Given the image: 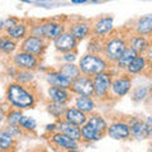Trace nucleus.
<instances>
[{"label": "nucleus", "instance_id": "f704fd0d", "mask_svg": "<svg viewBox=\"0 0 152 152\" xmlns=\"http://www.w3.org/2000/svg\"><path fill=\"white\" fill-rule=\"evenodd\" d=\"M147 94H148V88L138 86L137 89H134V91H133V100L134 102H142L143 99H146Z\"/></svg>", "mask_w": 152, "mask_h": 152}, {"label": "nucleus", "instance_id": "c85d7f7f", "mask_svg": "<svg viewBox=\"0 0 152 152\" xmlns=\"http://www.w3.org/2000/svg\"><path fill=\"white\" fill-rule=\"evenodd\" d=\"M15 140L7 131H0V151H9L15 147Z\"/></svg>", "mask_w": 152, "mask_h": 152}, {"label": "nucleus", "instance_id": "f8f14e48", "mask_svg": "<svg viewBox=\"0 0 152 152\" xmlns=\"http://www.w3.org/2000/svg\"><path fill=\"white\" fill-rule=\"evenodd\" d=\"M51 142L53 145H56L57 147L66 151H77L79 150V142L72 140L71 137L64 134L58 131L53 132L51 134Z\"/></svg>", "mask_w": 152, "mask_h": 152}, {"label": "nucleus", "instance_id": "412c9836", "mask_svg": "<svg viewBox=\"0 0 152 152\" xmlns=\"http://www.w3.org/2000/svg\"><path fill=\"white\" fill-rule=\"evenodd\" d=\"M134 32L140 36H150L152 33V14H147L137 19L134 24Z\"/></svg>", "mask_w": 152, "mask_h": 152}, {"label": "nucleus", "instance_id": "20e7f679", "mask_svg": "<svg viewBox=\"0 0 152 152\" xmlns=\"http://www.w3.org/2000/svg\"><path fill=\"white\" fill-rule=\"evenodd\" d=\"M128 46L127 41L122 37H110L103 45V55L110 62H115L118 57Z\"/></svg>", "mask_w": 152, "mask_h": 152}, {"label": "nucleus", "instance_id": "a18cd8bd", "mask_svg": "<svg viewBox=\"0 0 152 152\" xmlns=\"http://www.w3.org/2000/svg\"><path fill=\"white\" fill-rule=\"evenodd\" d=\"M151 151H152V146H151Z\"/></svg>", "mask_w": 152, "mask_h": 152}, {"label": "nucleus", "instance_id": "423d86ee", "mask_svg": "<svg viewBox=\"0 0 152 152\" xmlns=\"http://www.w3.org/2000/svg\"><path fill=\"white\" fill-rule=\"evenodd\" d=\"M71 93L75 95H85V96H94V85L91 76L80 75L79 77L72 80L70 86Z\"/></svg>", "mask_w": 152, "mask_h": 152}, {"label": "nucleus", "instance_id": "f3484780", "mask_svg": "<svg viewBox=\"0 0 152 152\" xmlns=\"http://www.w3.org/2000/svg\"><path fill=\"white\" fill-rule=\"evenodd\" d=\"M64 119L70 122V123H72V124L81 127L88 121V114L81 112L77 108L71 107V108H66L65 114H64Z\"/></svg>", "mask_w": 152, "mask_h": 152}, {"label": "nucleus", "instance_id": "ddd939ff", "mask_svg": "<svg viewBox=\"0 0 152 152\" xmlns=\"http://www.w3.org/2000/svg\"><path fill=\"white\" fill-rule=\"evenodd\" d=\"M114 29V18L113 17H103L99 18L94 23L93 27V34L94 37H105Z\"/></svg>", "mask_w": 152, "mask_h": 152}, {"label": "nucleus", "instance_id": "72a5a7b5", "mask_svg": "<svg viewBox=\"0 0 152 152\" xmlns=\"http://www.w3.org/2000/svg\"><path fill=\"white\" fill-rule=\"evenodd\" d=\"M23 115V113L20 109H17V108H13L10 112H8L5 114V121L8 124H19V121Z\"/></svg>", "mask_w": 152, "mask_h": 152}, {"label": "nucleus", "instance_id": "a878e982", "mask_svg": "<svg viewBox=\"0 0 152 152\" xmlns=\"http://www.w3.org/2000/svg\"><path fill=\"white\" fill-rule=\"evenodd\" d=\"M136 56H137L136 52L133 51L129 46H127L126 48H124V51L122 52L121 56L118 57V60H117L114 64L117 65V67L119 69V70H126V67L128 66V64H129Z\"/></svg>", "mask_w": 152, "mask_h": 152}, {"label": "nucleus", "instance_id": "7c9ffc66", "mask_svg": "<svg viewBox=\"0 0 152 152\" xmlns=\"http://www.w3.org/2000/svg\"><path fill=\"white\" fill-rule=\"evenodd\" d=\"M66 110V104H61V103H56V102H52L47 104V112L53 118L56 119H62L64 118V114Z\"/></svg>", "mask_w": 152, "mask_h": 152}, {"label": "nucleus", "instance_id": "cd10ccee", "mask_svg": "<svg viewBox=\"0 0 152 152\" xmlns=\"http://www.w3.org/2000/svg\"><path fill=\"white\" fill-rule=\"evenodd\" d=\"M128 126H129L131 129V134L137 137V138H146L145 137V124L143 121L138 119V118H132V119L128 122Z\"/></svg>", "mask_w": 152, "mask_h": 152}, {"label": "nucleus", "instance_id": "1a4fd4ad", "mask_svg": "<svg viewBox=\"0 0 152 152\" xmlns=\"http://www.w3.org/2000/svg\"><path fill=\"white\" fill-rule=\"evenodd\" d=\"M105 134L113 140H128L131 137V129L127 122H114L108 124Z\"/></svg>", "mask_w": 152, "mask_h": 152}, {"label": "nucleus", "instance_id": "5701e85b", "mask_svg": "<svg viewBox=\"0 0 152 152\" xmlns=\"http://www.w3.org/2000/svg\"><path fill=\"white\" fill-rule=\"evenodd\" d=\"M147 66V60L145 56L142 55H137L134 58H133L128 66L126 67V72L128 75H136V74H140L142 72Z\"/></svg>", "mask_w": 152, "mask_h": 152}, {"label": "nucleus", "instance_id": "b1692460", "mask_svg": "<svg viewBox=\"0 0 152 152\" xmlns=\"http://www.w3.org/2000/svg\"><path fill=\"white\" fill-rule=\"evenodd\" d=\"M127 43L137 55H142L147 48H148V42H147L146 37L145 36H140V34L132 37Z\"/></svg>", "mask_w": 152, "mask_h": 152}, {"label": "nucleus", "instance_id": "f257e3e1", "mask_svg": "<svg viewBox=\"0 0 152 152\" xmlns=\"http://www.w3.org/2000/svg\"><path fill=\"white\" fill-rule=\"evenodd\" d=\"M5 96L10 107L20 109V110L33 108L36 104V95L23 84H19L17 81L8 85Z\"/></svg>", "mask_w": 152, "mask_h": 152}, {"label": "nucleus", "instance_id": "a19ab883", "mask_svg": "<svg viewBox=\"0 0 152 152\" xmlns=\"http://www.w3.org/2000/svg\"><path fill=\"white\" fill-rule=\"evenodd\" d=\"M5 110H4V109L1 108V107H0V123H1V122H4V121H5Z\"/></svg>", "mask_w": 152, "mask_h": 152}, {"label": "nucleus", "instance_id": "c9c22d12", "mask_svg": "<svg viewBox=\"0 0 152 152\" xmlns=\"http://www.w3.org/2000/svg\"><path fill=\"white\" fill-rule=\"evenodd\" d=\"M4 131H7L9 134H12L14 138H18V137L22 136V128L19 127V124H8L5 128H4Z\"/></svg>", "mask_w": 152, "mask_h": 152}, {"label": "nucleus", "instance_id": "58836bf2", "mask_svg": "<svg viewBox=\"0 0 152 152\" xmlns=\"http://www.w3.org/2000/svg\"><path fill=\"white\" fill-rule=\"evenodd\" d=\"M18 22H19V19L17 17H9V18H7L5 20H4V31L12 28L13 26H15Z\"/></svg>", "mask_w": 152, "mask_h": 152}, {"label": "nucleus", "instance_id": "c756f323", "mask_svg": "<svg viewBox=\"0 0 152 152\" xmlns=\"http://www.w3.org/2000/svg\"><path fill=\"white\" fill-rule=\"evenodd\" d=\"M60 71L62 72L65 76H67V77L72 81L75 80L76 77H79L80 75H81V71H80L79 66H76L74 62H66L65 65H62L60 67Z\"/></svg>", "mask_w": 152, "mask_h": 152}, {"label": "nucleus", "instance_id": "7ed1b4c3", "mask_svg": "<svg viewBox=\"0 0 152 152\" xmlns=\"http://www.w3.org/2000/svg\"><path fill=\"white\" fill-rule=\"evenodd\" d=\"M94 85V98L105 99L110 94V85L113 80V74L109 70L99 72L91 76Z\"/></svg>", "mask_w": 152, "mask_h": 152}, {"label": "nucleus", "instance_id": "79ce46f5", "mask_svg": "<svg viewBox=\"0 0 152 152\" xmlns=\"http://www.w3.org/2000/svg\"><path fill=\"white\" fill-rule=\"evenodd\" d=\"M88 0H71L72 4H81V3H86Z\"/></svg>", "mask_w": 152, "mask_h": 152}, {"label": "nucleus", "instance_id": "e433bc0d", "mask_svg": "<svg viewBox=\"0 0 152 152\" xmlns=\"http://www.w3.org/2000/svg\"><path fill=\"white\" fill-rule=\"evenodd\" d=\"M77 58L76 55V50L75 51H67V52H62V60L65 62H75Z\"/></svg>", "mask_w": 152, "mask_h": 152}, {"label": "nucleus", "instance_id": "a211bd4d", "mask_svg": "<svg viewBox=\"0 0 152 152\" xmlns=\"http://www.w3.org/2000/svg\"><path fill=\"white\" fill-rule=\"evenodd\" d=\"M48 96L52 102L61 103V104H67L71 99V90L60 88V86H50L48 88Z\"/></svg>", "mask_w": 152, "mask_h": 152}, {"label": "nucleus", "instance_id": "39448f33", "mask_svg": "<svg viewBox=\"0 0 152 152\" xmlns=\"http://www.w3.org/2000/svg\"><path fill=\"white\" fill-rule=\"evenodd\" d=\"M46 45H47V41L45 38L29 34L22 39L20 51H24V52H28V53H32L37 57H39V56L43 55V52L47 47Z\"/></svg>", "mask_w": 152, "mask_h": 152}, {"label": "nucleus", "instance_id": "473e14b6", "mask_svg": "<svg viewBox=\"0 0 152 152\" xmlns=\"http://www.w3.org/2000/svg\"><path fill=\"white\" fill-rule=\"evenodd\" d=\"M19 127H20L23 131L33 132V131H36V128H37V122H36L34 118L28 117V115H24V114H23L20 121H19Z\"/></svg>", "mask_w": 152, "mask_h": 152}, {"label": "nucleus", "instance_id": "c03bdc74", "mask_svg": "<svg viewBox=\"0 0 152 152\" xmlns=\"http://www.w3.org/2000/svg\"><path fill=\"white\" fill-rule=\"evenodd\" d=\"M148 91H151V93H152V85H151V88L148 89Z\"/></svg>", "mask_w": 152, "mask_h": 152}, {"label": "nucleus", "instance_id": "4c0bfd02", "mask_svg": "<svg viewBox=\"0 0 152 152\" xmlns=\"http://www.w3.org/2000/svg\"><path fill=\"white\" fill-rule=\"evenodd\" d=\"M145 124V137H152V117H148L143 122Z\"/></svg>", "mask_w": 152, "mask_h": 152}, {"label": "nucleus", "instance_id": "6e6552de", "mask_svg": "<svg viewBox=\"0 0 152 152\" xmlns=\"http://www.w3.org/2000/svg\"><path fill=\"white\" fill-rule=\"evenodd\" d=\"M13 64L19 70H33L38 66V57L24 51H18L13 56Z\"/></svg>", "mask_w": 152, "mask_h": 152}, {"label": "nucleus", "instance_id": "dca6fc26", "mask_svg": "<svg viewBox=\"0 0 152 152\" xmlns=\"http://www.w3.org/2000/svg\"><path fill=\"white\" fill-rule=\"evenodd\" d=\"M57 131L64 133V134L71 137L72 140L80 142L81 141V132H80V127L76 126V124H72L67 121H65L64 118L62 119H58L57 122Z\"/></svg>", "mask_w": 152, "mask_h": 152}, {"label": "nucleus", "instance_id": "0eeeda50", "mask_svg": "<svg viewBox=\"0 0 152 152\" xmlns=\"http://www.w3.org/2000/svg\"><path fill=\"white\" fill-rule=\"evenodd\" d=\"M132 89V77L128 74H123L118 77H113L110 85V94L114 98H123Z\"/></svg>", "mask_w": 152, "mask_h": 152}, {"label": "nucleus", "instance_id": "393cba45", "mask_svg": "<svg viewBox=\"0 0 152 152\" xmlns=\"http://www.w3.org/2000/svg\"><path fill=\"white\" fill-rule=\"evenodd\" d=\"M18 48L17 41L9 37L7 33L0 36V52L4 55H13Z\"/></svg>", "mask_w": 152, "mask_h": 152}, {"label": "nucleus", "instance_id": "37998d69", "mask_svg": "<svg viewBox=\"0 0 152 152\" xmlns=\"http://www.w3.org/2000/svg\"><path fill=\"white\" fill-rule=\"evenodd\" d=\"M3 31H4V20L0 19V33H1Z\"/></svg>", "mask_w": 152, "mask_h": 152}, {"label": "nucleus", "instance_id": "9b49d317", "mask_svg": "<svg viewBox=\"0 0 152 152\" xmlns=\"http://www.w3.org/2000/svg\"><path fill=\"white\" fill-rule=\"evenodd\" d=\"M65 24L56 20H45L42 22V32L46 41H55L60 34L65 32Z\"/></svg>", "mask_w": 152, "mask_h": 152}, {"label": "nucleus", "instance_id": "bb28decb", "mask_svg": "<svg viewBox=\"0 0 152 152\" xmlns=\"http://www.w3.org/2000/svg\"><path fill=\"white\" fill-rule=\"evenodd\" d=\"M88 123H90L94 128H96V129L102 133V134L104 136L107 132V128H108V123L107 121L104 119V117H102L100 114H90V115L88 117Z\"/></svg>", "mask_w": 152, "mask_h": 152}, {"label": "nucleus", "instance_id": "ea45409f", "mask_svg": "<svg viewBox=\"0 0 152 152\" xmlns=\"http://www.w3.org/2000/svg\"><path fill=\"white\" fill-rule=\"evenodd\" d=\"M46 131H51V132H56L57 131V123H52V124H48L46 128Z\"/></svg>", "mask_w": 152, "mask_h": 152}, {"label": "nucleus", "instance_id": "2eb2a0df", "mask_svg": "<svg viewBox=\"0 0 152 152\" xmlns=\"http://www.w3.org/2000/svg\"><path fill=\"white\" fill-rule=\"evenodd\" d=\"M69 32L77 41H83L90 34V32H91V24L86 20L74 22V23H71V26L69 28Z\"/></svg>", "mask_w": 152, "mask_h": 152}, {"label": "nucleus", "instance_id": "9d476101", "mask_svg": "<svg viewBox=\"0 0 152 152\" xmlns=\"http://www.w3.org/2000/svg\"><path fill=\"white\" fill-rule=\"evenodd\" d=\"M77 42L79 41L69 31H65L62 34H60L53 41V45L55 48L58 52H67V51H75L77 48Z\"/></svg>", "mask_w": 152, "mask_h": 152}, {"label": "nucleus", "instance_id": "4be33fe9", "mask_svg": "<svg viewBox=\"0 0 152 152\" xmlns=\"http://www.w3.org/2000/svg\"><path fill=\"white\" fill-rule=\"evenodd\" d=\"M7 33V34L13 38L14 41H20L23 39V38H26L28 36V33H29V28H28V26L24 22H20L19 20L15 26H13L12 28H9V29L4 31Z\"/></svg>", "mask_w": 152, "mask_h": 152}, {"label": "nucleus", "instance_id": "aec40b11", "mask_svg": "<svg viewBox=\"0 0 152 152\" xmlns=\"http://www.w3.org/2000/svg\"><path fill=\"white\" fill-rule=\"evenodd\" d=\"M74 107L80 109L81 112L86 113V114H91L95 110V100L94 96H85V95H76L75 102H74Z\"/></svg>", "mask_w": 152, "mask_h": 152}, {"label": "nucleus", "instance_id": "4468645a", "mask_svg": "<svg viewBox=\"0 0 152 152\" xmlns=\"http://www.w3.org/2000/svg\"><path fill=\"white\" fill-rule=\"evenodd\" d=\"M46 81L47 84H50L51 86H60V88H65V89H70L71 86V80L65 76L60 70L56 71H48L46 74Z\"/></svg>", "mask_w": 152, "mask_h": 152}, {"label": "nucleus", "instance_id": "f03ea898", "mask_svg": "<svg viewBox=\"0 0 152 152\" xmlns=\"http://www.w3.org/2000/svg\"><path fill=\"white\" fill-rule=\"evenodd\" d=\"M79 69L83 75L94 76L99 72L109 70V61L104 56H100L99 53H93L88 52L80 58Z\"/></svg>", "mask_w": 152, "mask_h": 152}, {"label": "nucleus", "instance_id": "2f4dec72", "mask_svg": "<svg viewBox=\"0 0 152 152\" xmlns=\"http://www.w3.org/2000/svg\"><path fill=\"white\" fill-rule=\"evenodd\" d=\"M34 79V72L33 70H19L15 75V81L19 84H29Z\"/></svg>", "mask_w": 152, "mask_h": 152}, {"label": "nucleus", "instance_id": "6ab92c4d", "mask_svg": "<svg viewBox=\"0 0 152 152\" xmlns=\"http://www.w3.org/2000/svg\"><path fill=\"white\" fill-rule=\"evenodd\" d=\"M80 132H81V141L86 142V143H94L103 137L102 133L88 122L80 127Z\"/></svg>", "mask_w": 152, "mask_h": 152}]
</instances>
